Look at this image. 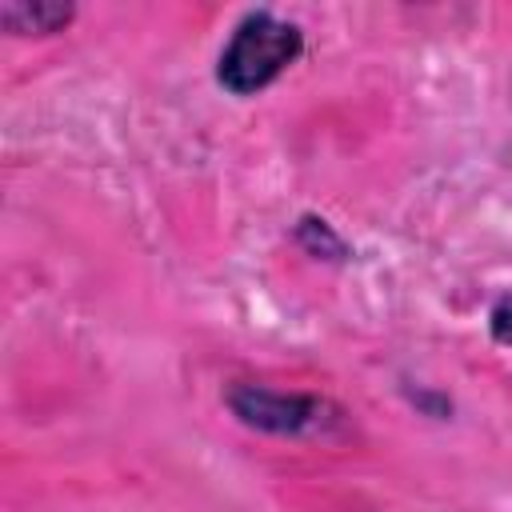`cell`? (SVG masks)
<instances>
[{
    "mask_svg": "<svg viewBox=\"0 0 512 512\" xmlns=\"http://www.w3.org/2000/svg\"><path fill=\"white\" fill-rule=\"evenodd\" d=\"M304 52V32L292 20H280L268 8H252L236 20L228 44L216 60V80L232 96H256L264 92L296 56Z\"/></svg>",
    "mask_w": 512,
    "mask_h": 512,
    "instance_id": "1",
    "label": "cell"
},
{
    "mask_svg": "<svg viewBox=\"0 0 512 512\" xmlns=\"http://www.w3.org/2000/svg\"><path fill=\"white\" fill-rule=\"evenodd\" d=\"M228 408L260 432L272 436H304V432H324L328 424L340 420V412L320 400V396H304V392H276L264 384H236L228 392Z\"/></svg>",
    "mask_w": 512,
    "mask_h": 512,
    "instance_id": "2",
    "label": "cell"
},
{
    "mask_svg": "<svg viewBox=\"0 0 512 512\" xmlns=\"http://www.w3.org/2000/svg\"><path fill=\"white\" fill-rule=\"evenodd\" d=\"M72 16H76V8L72 4H56V0H32V4L28 0H8V4H0V24L8 32H16V36L60 32V28L72 24Z\"/></svg>",
    "mask_w": 512,
    "mask_h": 512,
    "instance_id": "3",
    "label": "cell"
},
{
    "mask_svg": "<svg viewBox=\"0 0 512 512\" xmlns=\"http://www.w3.org/2000/svg\"><path fill=\"white\" fill-rule=\"evenodd\" d=\"M296 240H300L304 252L324 256V260H344V256H348V248H344V240L332 232V224H328V220H316V216H304V220L296 224Z\"/></svg>",
    "mask_w": 512,
    "mask_h": 512,
    "instance_id": "4",
    "label": "cell"
},
{
    "mask_svg": "<svg viewBox=\"0 0 512 512\" xmlns=\"http://www.w3.org/2000/svg\"><path fill=\"white\" fill-rule=\"evenodd\" d=\"M488 328H492V340H496V344H508V348H512V292H504V296L492 304Z\"/></svg>",
    "mask_w": 512,
    "mask_h": 512,
    "instance_id": "5",
    "label": "cell"
}]
</instances>
